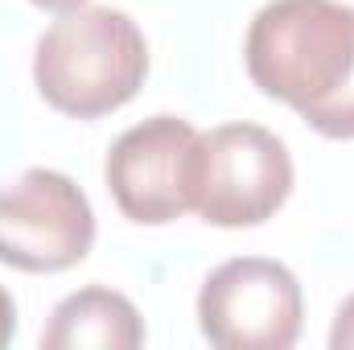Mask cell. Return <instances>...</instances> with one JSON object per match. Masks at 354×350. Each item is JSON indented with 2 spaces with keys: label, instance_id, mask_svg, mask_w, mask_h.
I'll list each match as a JSON object with an SVG mask.
<instances>
[{
  "label": "cell",
  "instance_id": "cell-1",
  "mask_svg": "<svg viewBox=\"0 0 354 350\" xmlns=\"http://www.w3.org/2000/svg\"><path fill=\"white\" fill-rule=\"evenodd\" d=\"M243 62L268 99L317 136L354 140V8L338 0H268L248 25Z\"/></svg>",
  "mask_w": 354,
  "mask_h": 350
},
{
  "label": "cell",
  "instance_id": "cell-2",
  "mask_svg": "<svg viewBox=\"0 0 354 350\" xmlns=\"http://www.w3.org/2000/svg\"><path fill=\"white\" fill-rule=\"evenodd\" d=\"M145 79L149 42L128 12L107 4L58 12L33 50V83L41 99L71 120H99L120 111L136 99Z\"/></svg>",
  "mask_w": 354,
  "mask_h": 350
},
{
  "label": "cell",
  "instance_id": "cell-3",
  "mask_svg": "<svg viewBox=\"0 0 354 350\" xmlns=\"http://www.w3.org/2000/svg\"><path fill=\"white\" fill-rule=\"evenodd\" d=\"M292 194V157L260 124H223L198 140L194 210L210 227H260Z\"/></svg>",
  "mask_w": 354,
  "mask_h": 350
},
{
  "label": "cell",
  "instance_id": "cell-4",
  "mask_svg": "<svg viewBox=\"0 0 354 350\" xmlns=\"http://www.w3.org/2000/svg\"><path fill=\"white\" fill-rule=\"evenodd\" d=\"M198 326L218 350H288L301 338V284L280 260H227L202 280Z\"/></svg>",
  "mask_w": 354,
  "mask_h": 350
},
{
  "label": "cell",
  "instance_id": "cell-5",
  "mask_svg": "<svg viewBox=\"0 0 354 350\" xmlns=\"http://www.w3.org/2000/svg\"><path fill=\"white\" fill-rule=\"evenodd\" d=\"M95 210L87 194L58 169H25L0 185V264L33 276L66 272L87 260Z\"/></svg>",
  "mask_w": 354,
  "mask_h": 350
},
{
  "label": "cell",
  "instance_id": "cell-6",
  "mask_svg": "<svg viewBox=\"0 0 354 350\" xmlns=\"http://www.w3.org/2000/svg\"><path fill=\"white\" fill-rule=\"evenodd\" d=\"M198 140L202 132L181 116H149L132 124L103 165L120 214L140 227H165L194 210Z\"/></svg>",
  "mask_w": 354,
  "mask_h": 350
},
{
  "label": "cell",
  "instance_id": "cell-7",
  "mask_svg": "<svg viewBox=\"0 0 354 350\" xmlns=\"http://www.w3.org/2000/svg\"><path fill=\"white\" fill-rule=\"evenodd\" d=\"M145 342V322L136 305L103 284L62 297L41 330L46 350H136Z\"/></svg>",
  "mask_w": 354,
  "mask_h": 350
},
{
  "label": "cell",
  "instance_id": "cell-8",
  "mask_svg": "<svg viewBox=\"0 0 354 350\" xmlns=\"http://www.w3.org/2000/svg\"><path fill=\"white\" fill-rule=\"evenodd\" d=\"M330 350H354V293L338 305L334 330H330Z\"/></svg>",
  "mask_w": 354,
  "mask_h": 350
},
{
  "label": "cell",
  "instance_id": "cell-9",
  "mask_svg": "<svg viewBox=\"0 0 354 350\" xmlns=\"http://www.w3.org/2000/svg\"><path fill=\"white\" fill-rule=\"evenodd\" d=\"M12 330H17V305H12V297L4 293V284H0V347L12 342Z\"/></svg>",
  "mask_w": 354,
  "mask_h": 350
},
{
  "label": "cell",
  "instance_id": "cell-10",
  "mask_svg": "<svg viewBox=\"0 0 354 350\" xmlns=\"http://www.w3.org/2000/svg\"><path fill=\"white\" fill-rule=\"evenodd\" d=\"M37 8H50V12H71V8H83L87 0H29Z\"/></svg>",
  "mask_w": 354,
  "mask_h": 350
}]
</instances>
